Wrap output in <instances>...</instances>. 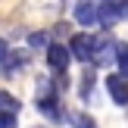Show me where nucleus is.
<instances>
[{
	"label": "nucleus",
	"instance_id": "obj_5",
	"mask_svg": "<svg viewBox=\"0 0 128 128\" xmlns=\"http://www.w3.org/2000/svg\"><path fill=\"white\" fill-rule=\"evenodd\" d=\"M75 22H78V25H84V28H94V25H100V3L78 0V3H75Z\"/></svg>",
	"mask_w": 128,
	"mask_h": 128
},
{
	"label": "nucleus",
	"instance_id": "obj_13",
	"mask_svg": "<svg viewBox=\"0 0 128 128\" xmlns=\"http://www.w3.org/2000/svg\"><path fill=\"white\" fill-rule=\"evenodd\" d=\"M116 66H119V75L128 78V44L119 41V56H116Z\"/></svg>",
	"mask_w": 128,
	"mask_h": 128
},
{
	"label": "nucleus",
	"instance_id": "obj_6",
	"mask_svg": "<svg viewBox=\"0 0 128 128\" xmlns=\"http://www.w3.org/2000/svg\"><path fill=\"white\" fill-rule=\"evenodd\" d=\"M106 91L110 97L116 100V106H128V78L119 72H110L106 75Z\"/></svg>",
	"mask_w": 128,
	"mask_h": 128
},
{
	"label": "nucleus",
	"instance_id": "obj_1",
	"mask_svg": "<svg viewBox=\"0 0 128 128\" xmlns=\"http://www.w3.org/2000/svg\"><path fill=\"white\" fill-rule=\"evenodd\" d=\"M60 84H56V78H41L38 81V110H41L44 119H50V122H62L66 119V112H62L60 106Z\"/></svg>",
	"mask_w": 128,
	"mask_h": 128
},
{
	"label": "nucleus",
	"instance_id": "obj_3",
	"mask_svg": "<svg viewBox=\"0 0 128 128\" xmlns=\"http://www.w3.org/2000/svg\"><path fill=\"white\" fill-rule=\"evenodd\" d=\"M69 53H72V60L91 66V56H94V34H91V31H75V34L69 38Z\"/></svg>",
	"mask_w": 128,
	"mask_h": 128
},
{
	"label": "nucleus",
	"instance_id": "obj_2",
	"mask_svg": "<svg viewBox=\"0 0 128 128\" xmlns=\"http://www.w3.org/2000/svg\"><path fill=\"white\" fill-rule=\"evenodd\" d=\"M119 56V41L112 38V31H103V34H94V56H91V66L94 69H106L112 66Z\"/></svg>",
	"mask_w": 128,
	"mask_h": 128
},
{
	"label": "nucleus",
	"instance_id": "obj_9",
	"mask_svg": "<svg viewBox=\"0 0 128 128\" xmlns=\"http://www.w3.org/2000/svg\"><path fill=\"white\" fill-rule=\"evenodd\" d=\"M94 88H97V75H94V69L88 66L84 69V75H81V84H78V94H81V100H94Z\"/></svg>",
	"mask_w": 128,
	"mask_h": 128
},
{
	"label": "nucleus",
	"instance_id": "obj_15",
	"mask_svg": "<svg viewBox=\"0 0 128 128\" xmlns=\"http://www.w3.org/2000/svg\"><path fill=\"white\" fill-rule=\"evenodd\" d=\"M6 53H10V44L0 38V72H3V62H6Z\"/></svg>",
	"mask_w": 128,
	"mask_h": 128
},
{
	"label": "nucleus",
	"instance_id": "obj_14",
	"mask_svg": "<svg viewBox=\"0 0 128 128\" xmlns=\"http://www.w3.org/2000/svg\"><path fill=\"white\" fill-rule=\"evenodd\" d=\"M16 112H0V128H16Z\"/></svg>",
	"mask_w": 128,
	"mask_h": 128
},
{
	"label": "nucleus",
	"instance_id": "obj_10",
	"mask_svg": "<svg viewBox=\"0 0 128 128\" xmlns=\"http://www.w3.org/2000/svg\"><path fill=\"white\" fill-rule=\"evenodd\" d=\"M28 47L31 50H47L50 47V31H31L28 34Z\"/></svg>",
	"mask_w": 128,
	"mask_h": 128
},
{
	"label": "nucleus",
	"instance_id": "obj_12",
	"mask_svg": "<svg viewBox=\"0 0 128 128\" xmlns=\"http://www.w3.org/2000/svg\"><path fill=\"white\" fill-rule=\"evenodd\" d=\"M19 110H22V103H19L12 94L0 91V112H16V116H19Z\"/></svg>",
	"mask_w": 128,
	"mask_h": 128
},
{
	"label": "nucleus",
	"instance_id": "obj_8",
	"mask_svg": "<svg viewBox=\"0 0 128 128\" xmlns=\"http://www.w3.org/2000/svg\"><path fill=\"white\" fill-rule=\"evenodd\" d=\"M25 66H28V53H25V50H10V53H6V62H3V72L12 75V72H19V69H25Z\"/></svg>",
	"mask_w": 128,
	"mask_h": 128
},
{
	"label": "nucleus",
	"instance_id": "obj_4",
	"mask_svg": "<svg viewBox=\"0 0 128 128\" xmlns=\"http://www.w3.org/2000/svg\"><path fill=\"white\" fill-rule=\"evenodd\" d=\"M44 53H47V66H50V72H53V75H69L72 53H69V47H66V44L50 41V47L44 50Z\"/></svg>",
	"mask_w": 128,
	"mask_h": 128
},
{
	"label": "nucleus",
	"instance_id": "obj_16",
	"mask_svg": "<svg viewBox=\"0 0 128 128\" xmlns=\"http://www.w3.org/2000/svg\"><path fill=\"white\" fill-rule=\"evenodd\" d=\"M119 3V19H128V0H116Z\"/></svg>",
	"mask_w": 128,
	"mask_h": 128
},
{
	"label": "nucleus",
	"instance_id": "obj_7",
	"mask_svg": "<svg viewBox=\"0 0 128 128\" xmlns=\"http://www.w3.org/2000/svg\"><path fill=\"white\" fill-rule=\"evenodd\" d=\"M119 22V3L116 0H100V28L110 31Z\"/></svg>",
	"mask_w": 128,
	"mask_h": 128
},
{
	"label": "nucleus",
	"instance_id": "obj_11",
	"mask_svg": "<svg viewBox=\"0 0 128 128\" xmlns=\"http://www.w3.org/2000/svg\"><path fill=\"white\" fill-rule=\"evenodd\" d=\"M66 119L72 122V128H97V122L88 112H66Z\"/></svg>",
	"mask_w": 128,
	"mask_h": 128
}]
</instances>
